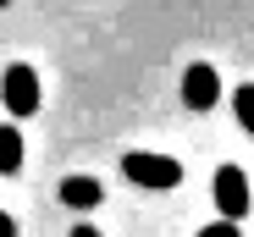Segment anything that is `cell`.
Wrapping results in <instances>:
<instances>
[{
	"mask_svg": "<svg viewBox=\"0 0 254 237\" xmlns=\"http://www.w3.org/2000/svg\"><path fill=\"white\" fill-rule=\"evenodd\" d=\"M100 199H105V188H100L94 177H66V182H61V204H66V210H94Z\"/></svg>",
	"mask_w": 254,
	"mask_h": 237,
	"instance_id": "cell-5",
	"label": "cell"
},
{
	"mask_svg": "<svg viewBox=\"0 0 254 237\" xmlns=\"http://www.w3.org/2000/svg\"><path fill=\"white\" fill-rule=\"evenodd\" d=\"M0 237H17V221H11L6 210H0Z\"/></svg>",
	"mask_w": 254,
	"mask_h": 237,
	"instance_id": "cell-9",
	"label": "cell"
},
{
	"mask_svg": "<svg viewBox=\"0 0 254 237\" xmlns=\"http://www.w3.org/2000/svg\"><path fill=\"white\" fill-rule=\"evenodd\" d=\"M232 110H238V122L254 133V83H243V89L232 94Z\"/></svg>",
	"mask_w": 254,
	"mask_h": 237,
	"instance_id": "cell-7",
	"label": "cell"
},
{
	"mask_svg": "<svg viewBox=\"0 0 254 237\" xmlns=\"http://www.w3.org/2000/svg\"><path fill=\"white\" fill-rule=\"evenodd\" d=\"M216 210L227 221H243L249 215V177H243V166H221L216 171Z\"/></svg>",
	"mask_w": 254,
	"mask_h": 237,
	"instance_id": "cell-3",
	"label": "cell"
},
{
	"mask_svg": "<svg viewBox=\"0 0 254 237\" xmlns=\"http://www.w3.org/2000/svg\"><path fill=\"white\" fill-rule=\"evenodd\" d=\"M17 171H22V133L0 127V177H17Z\"/></svg>",
	"mask_w": 254,
	"mask_h": 237,
	"instance_id": "cell-6",
	"label": "cell"
},
{
	"mask_svg": "<svg viewBox=\"0 0 254 237\" xmlns=\"http://www.w3.org/2000/svg\"><path fill=\"white\" fill-rule=\"evenodd\" d=\"M0 94H6V110L17 116H33L39 110V72L28 66V61H17V66H6V77H0Z\"/></svg>",
	"mask_w": 254,
	"mask_h": 237,
	"instance_id": "cell-2",
	"label": "cell"
},
{
	"mask_svg": "<svg viewBox=\"0 0 254 237\" xmlns=\"http://www.w3.org/2000/svg\"><path fill=\"white\" fill-rule=\"evenodd\" d=\"M72 237H100V232L94 226H72Z\"/></svg>",
	"mask_w": 254,
	"mask_h": 237,
	"instance_id": "cell-10",
	"label": "cell"
},
{
	"mask_svg": "<svg viewBox=\"0 0 254 237\" xmlns=\"http://www.w3.org/2000/svg\"><path fill=\"white\" fill-rule=\"evenodd\" d=\"M6 6H11V0H0V11H6Z\"/></svg>",
	"mask_w": 254,
	"mask_h": 237,
	"instance_id": "cell-11",
	"label": "cell"
},
{
	"mask_svg": "<svg viewBox=\"0 0 254 237\" xmlns=\"http://www.w3.org/2000/svg\"><path fill=\"white\" fill-rule=\"evenodd\" d=\"M216 99H221V77H216V66L193 61V66L183 72V105H188V110H210Z\"/></svg>",
	"mask_w": 254,
	"mask_h": 237,
	"instance_id": "cell-4",
	"label": "cell"
},
{
	"mask_svg": "<svg viewBox=\"0 0 254 237\" xmlns=\"http://www.w3.org/2000/svg\"><path fill=\"white\" fill-rule=\"evenodd\" d=\"M199 237H243V232H238V221H227V215H221V221H216V226H204V232H199Z\"/></svg>",
	"mask_w": 254,
	"mask_h": 237,
	"instance_id": "cell-8",
	"label": "cell"
},
{
	"mask_svg": "<svg viewBox=\"0 0 254 237\" xmlns=\"http://www.w3.org/2000/svg\"><path fill=\"white\" fill-rule=\"evenodd\" d=\"M122 171H127V182H138V188H177L183 182V166L172 160V154H149V149L122 154Z\"/></svg>",
	"mask_w": 254,
	"mask_h": 237,
	"instance_id": "cell-1",
	"label": "cell"
}]
</instances>
